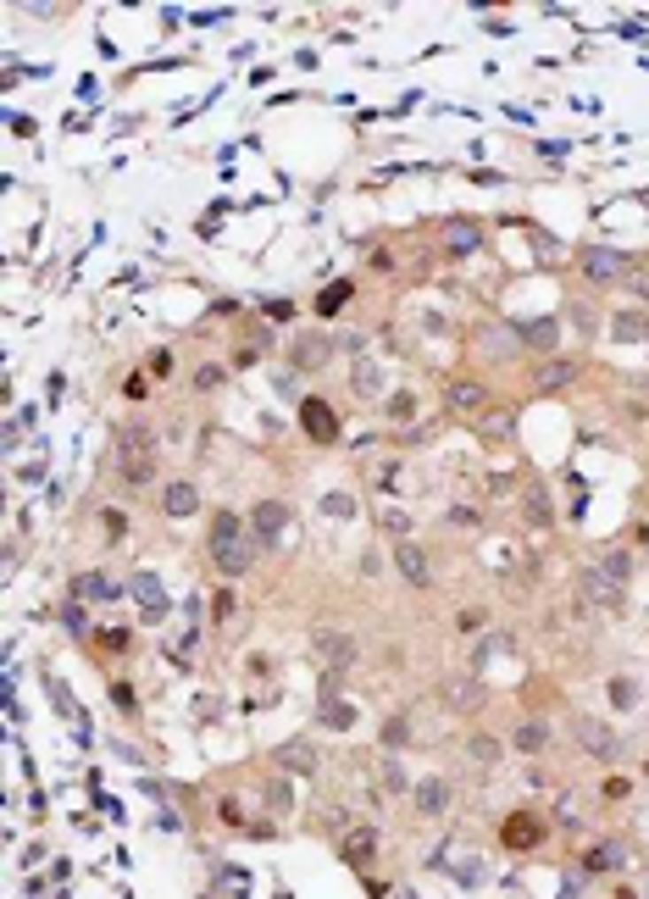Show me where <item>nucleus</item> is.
<instances>
[{
  "label": "nucleus",
  "mask_w": 649,
  "mask_h": 899,
  "mask_svg": "<svg viewBox=\"0 0 649 899\" xmlns=\"http://www.w3.org/2000/svg\"><path fill=\"white\" fill-rule=\"evenodd\" d=\"M378 739H383V749H406V744H411V722H406V717H389Z\"/></svg>",
  "instance_id": "nucleus-33"
},
{
  "label": "nucleus",
  "mask_w": 649,
  "mask_h": 899,
  "mask_svg": "<svg viewBox=\"0 0 649 899\" xmlns=\"http://www.w3.org/2000/svg\"><path fill=\"white\" fill-rule=\"evenodd\" d=\"M511 322H483V328H477V350H489V355H516V333H506Z\"/></svg>",
  "instance_id": "nucleus-23"
},
{
  "label": "nucleus",
  "mask_w": 649,
  "mask_h": 899,
  "mask_svg": "<svg viewBox=\"0 0 649 899\" xmlns=\"http://www.w3.org/2000/svg\"><path fill=\"white\" fill-rule=\"evenodd\" d=\"M611 333H616V339H627V345H638V339H649V317H644V311H616Z\"/></svg>",
  "instance_id": "nucleus-26"
},
{
  "label": "nucleus",
  "mask_w": 649,
  "mask_h": 899,
  "mask_svg": "<svg viewBox=\"0 0 649 899\" xmlns=\"http://www.w3.org/2000/svg\"><path fill=\"white\" fill-rule=\"evenodd\" d=\"M212 561H217L222 577H244L250 567H256V545H228V550H217Z\"/></svg>",
  "instance_id": "nucleus-24"
},
{
  "label": "nucleus",
  "mask_w": 649,
  "mask_h": 899,
  "mask_svg": "<svg viewBox=\"0 0 649 899\" xmlns=\"http://www.w3.org/2000/svg\"><path fill=\"white\" fill-rule=\"evenodd\" d=\"M355 394H378V367H355Z\"/></svg>",
  "instance_id": "nucleus-37"
},
{
  "label": "nucleus",
  "mask_w": 649,
  "mask_h": 899,
  "mask_svg": "<svg viewBox=\"0 0 649 899\" xmlns=\"http://www.w3.org/2000/svg\"><path fill=\"white\" fill-rule=\"evenodd\" d=\"M328 511H333V516H350L355 500H350V494H328Z\"/></svg>",
  "instance_id": "nucleus-43"
},
{
  "label": "nucleus",
  "mask_w": 649,
  "mask_h": 899,
  "mask_svg": "<svg viewBox=\"0 0 649 899\" xmlns=\"http://www.w3.org/2000/svg\"><path fill=\"white\" fill-rule=\"evenodd\" d=\"M344 295H350V283H333V289H328V295L317 300V311H322V317H333V311H339V306H344Z\"/></svg>",
  "instance_id": "nucleus-36"
},
{
  "label": "nucleus",
  "mask_w": 649,
  "mask_h": 899,
  "mask_svg": "<svg viewBox=\"0 0 649 899\" xmlns=\"http://www.w3.org/2000/svg\"><path fill=\"white\" fill-rule=\"evenodd\" d=\"M472 428H477L483 445H511V438H516V416H511V411H483Z\"/></svg>",
  "instance_id": "nucleus-15"
},
{
  "label": "nucleus",
  "mask_w": 649,
  "mask_h": 899,
  "mask_svg": "<svg viewBox=\"0 0 649 899\" xmlns=\"http://www.w3.org/2000/svg\"><path fill=\"white\" fill-rule=\"evenodd\" d=\"M560 899H583V888H577V883H567V888H560Z\"/></svg>",
  "instance_id": "nucleus-48"
},
{
  "label": "nucleus",
  "mask_w": 649,
  "mask_h": 899,
  "mask_svg": "<svg viewBox=\"0 0 649 899\" xmlns=\"http://www.w3.org/2000/svg\"><path fill=\"white\" fill-rule=\"evenodd\" d=\"M450 810V783L444 778H422L416 783V817H444Z\"/></svg>",
  "instance_id": "nucleus-14"
},
{
  "label": "nucleus",
  "mask_w": 649,
  "mask_h": 899,
  "mask_svg": "<svg viewBox=\"0 0 649 899\" xmlns=\"http://www.w3.org/2000/svg\"><path fill=\"white\" fill-rule=\"evenodd\" d=\"M217 384H222V367H217V361H205V367L195 372V389H217Z\"/></svg>",
  "instance_id": "nucleus-41"
},
{
  "label": "nucleus",
  "mask_w": 649,
  "mask_h": 899,
  "mask_svg": "<svg viewBox=\"0 0 649 899\" xmlns=\"http://www.w3.org/2000/svg\"><path fill=\"white\" fill-rule=\"evenodd\" d=\"M444 406H450L455 416H483V406H489V389L477 384V378H455V384L444 389Z\"/></svg>",
  "instance_id": "nucleus-8"
},
{
  "label": "nucleus",
  "mask_w": 649,
  "mask_h": 899,
  "mask_svg": "<svg viewBox=\"0 0 649 899\" xmlns=\"http://www.w3.org/2000/svg\"><path fill=\"white\" fill-rule=\"evenodd\" d=\"M438 694H444V705H455V710H477L489 688L477 683L472 672H460V678H444V683H438Z\"/></svg>",
  "instance_id": "nucleus-10"
},
{
  "label": "nucleus",
  "mask_w": 649,
  "mask_h": 899,
  "mask_svg": "<svg viewBox=\"0 0 649 899\" xmlns=\"http://www.w3.org/2000/svg\"><path fill=\"white\" fill-rule=\"evenodd\" d=\"M117 477L128 489H139V484H151V477H156V461H117Z\"/></svg>",
  "instance_id": "nucleus-32"
},
{
  "label": "nucleus",
  "mask_w": 649,
  "mask_h": 899,
  "mask_svg": "<svg viewBox=\"0 0 649 899\" xmlns=\"http://www.w3.org/2000/svg\"><path fill=\"white\" fill-rule=\"evenodd\" d=\"M383 528H389V533H406V528H411V522H406L400 511H383Z\"/></svg>",
  "instance_id": "nucleus-47"
},
{
  "label": "nucleus",
  "mask_w": 649,
  "mask_h": 899,
  "mask_svg": "<svg viewBox=\"0 0 649 899\" xmlns=\"http://www.w3.org/2000/svg\"><path fill=\"white\" fill-rule=\"evenodd\" d=\"M333 361V339L328 333H317V328H305L295 345H289V367L295 372H322Z\"/></svg>",
  "instance_id": "nucleus-3"
},
{
  "label": "nucleus",
  "mask_w": 649,
  "mask_h": 899,
  "mask_svg": "<svg viewBox=\"0 0 649 899\" xmlns=\"http://www.w3.org/2000/svg\"><path fill=\"white\" fill-rule=\"evenodd\" d=\"M467 756H472L477 766H483V771H494V766H499V756H506V744L489 739V733H472V739H467Z\"/></svg>",
  "instance_id": "nucleus-27"
},
{
  "label": "nucleus",
  "mask_w": 649,
  "mask_h": 899,
  "mask_svg": "<svg viewBox=\"0 0 649 899\" xmlns=\"http://www.w3.org/2000/svg\"><path fill=\"white\" fill-rule=\"evenodd\" d=\"M151 372H156V378H166V372H173V355L156 350V355H151Z\"/></svg>",
  "instance_id": "nucleus-44"
},
{
  "label": "nucleus",
  "mask_w": 649,
  "mask_h": 899,
  "mask_svg": "<svg viewBox=\"0 0 649 899\" xmlns=\"http://www.w3.org/2000/svg\"><path fill=\"white\" fill-rule=\"evenodd\" d=\"M572 733H577V744L589 749L594 761H616V749H622V739H616V727H605L599 717H577V722H572Z\"/></svg>",
  "instance_id": "nucleus-5"
},
{
  "label": "nucleus",
  "mask_w": 649,
  "mask_h": 899,
  "mask_svg": "<svg viewBox=\"0 0 649 899\" xmlns=\"http://www.w3.org/2000/svg\"><path fill=\"white\" fill-rule=\"evenodd\" d=\"M311 650H317V661H328V672H344V666L361 655L344 627H317V633H311Z\"/></svg>",
  "instance_id": "nucleus-2"
},
{
  "label": "nucleus",
  "mask_w": 649,
  "mask_h": 899,
  "mask_svg": "<svg viewBox=\"0 0 649 899\" xmlns=\"http://www.w3.org/2000/svg\"><path fill=\"white\" fill-rule=\"evenodd\" d=\"M389 555H394V572H400V577L411 583V589H422V594L433 589V561H428V550L416 545V539H400V545H394Z\"/></svg>",
  "instance_id": "nucleus-1"
},
{
  "label": "nucleus",
  "mask_w": 649,
  "mask_h": 899,
  "mask_svg": "<svg viewBox=\"0 0 649 899\" xmlns=\"http://www.w3.org/2000/svg\"><path fill=\"white\" fill-rule=\"evenodd\" d=\"M616 899H638V894H633V888H616Z\"/></svg>",
  "instance_id": "nucleus-49"
},
{
  "label": "nucleus",
  "mask_w": 649,
  "mask_h": 899,
  "mask_svg": "<svg viewBox=\"0 0 649 899\" xmlns=\"http://www.w3.org/2000/svg\"><path fill=\"white\" fill-rule=\"evenodd\" d=\"M372 855H378V833H372V827H355L350 839H344V861H350L355 872H367Z\"/></svg>",
  "instance_id": "nucleus-21"
},
{
  "label": "nucleus",
  "mask_w": 649,
  "mask_h": 899,
  "mask_svg": "<svg viewBox=\"0 0 649 899\" xmlns=\"http://www.w3.org/2000/svg\"><path fill=\"white\" fill-rule=\"evenodd\" d=\"M112 700H117L122 710H134V705H139V700H134V688H128V683H117V688H112Z\"/></svg>",
  "instance_id": "nucleus-45"
},
{
  "label": "nucleus",
  "mask_w": 649,
  "mask_h": 899,
  "mask_svg": "<svg viewBox=\"0 0 649 899\" xmlns=\"http://www.w3.org/2000/svg\"><path fill=\"white\" fill-rule=\"evenodd\" d=\"M516 328V339L522 345H533V350H555L560 345V328L550 322V317H533V322H511Z\"/></svg>",
  "instance_id": "nucleus-19"
},
{
  "label": "nucleus",
  "mask_w": 649,
  "mask_h": 899,
  "mask_svg": "<svg viewBox=\"0 0 649 899\" xmlns=\"http://www.w3.org/2000/svg\"><path fill=\"white\" fill-rule=\"evenodd\" d=\"M317 722H322V727H350V722H355V705H344L339 694H328L322 710H317Z\"/></svg>",
  "instance_id": "nucleus-31"
},
{
  "label": "nucleus",
  "mask_w": 649,
  "mask_h": 899,
  "mask_svg": "<svg viewBox=\"0 0 649 899\" xmlns=\"http://www.w3.org/2000/svg\"><path fill=\"white\" fill-rule=\"evenodd\" d=\"M644 539H649V533H644Z\"/></svg>",
  "instance_id": "nucleus-50"
},
{
  "label": "nucleus",
  "mask_w": 649,
  "mask_h": 899,
  "mask_svg": "<svg viewBox=\"0 0 649 899\" xmlns=\"http://www.w3.org/2000/svg\"><path fill=\"white\" fill-rule=\"evenodd\" d=\"M117 461H156V433L144 422H128L117 433Z\"/></svg>",
  "instance_id": "nucleus-9"
},
{
  "label": "nucleus",
  "mask_w": 649,
  "mask_h": 899,
  "mask_svg": "<svg viewBox=\"0 0 649 899\" xmlns=\"http://www.w3.org/2000/svg\"><path fill=\"white\" fill-rule=\"evenodd\" d=\"M644 384H649V378H644Z\"/></svg>",
  "instance_id": "nucleus-52"
},
{
  "label": "nucleus",
  "mask_w": 649,
  "mask_h": 899,
  "mask_svg": "<svg viewBox=\"0 0 649 899\" xmlns=\"http://www.w3.org/2000/svg\"><path fill=\"white\" fill-rule=\"evenodd\" d=\"M622 861H627L622 839H599L589 855H583V872H622Z\"/></svg>",
  "instance_id": "nucleus-20"
},
{
  "label": "nucleus",
  "mask_w": 649,
  "mask_h": 899,
  "mask_svg": "<svg viewBox=\"0 0 649 899\" xmlns=\"http://www.w3.org/2000/svg\"><path fill=\"white\" fill-rule=\"evenodd\" d=\"M228 545H244V539H239V516H234V511H217V516H212V555L228 550Z\"/></svg>",
  "instance_id": "nucleus-28"
},
{
  "label": "nucleus",
  "mask_w": 649,
  "mask_h": 899,
  "mask_svg": "<svg viewBox=\"0 0 649 899\" xmlns=\"http://www.w3.org/2000/svg\"><path fill=\"white\" fill-rule=\"evenodd\" d=\"M622 416H627V422H649V406H638V400H627V406H622Z\"/></svg>",
  "instance_id": "nucleus-46"
},
{
  "label": "nucleus",
  "mask_w": 649,
  "mask_h": 899,
  "mask_svg": "<svg viewBox=\"0 0 649 899\" xmlns=\"http://www.w3.org/2000/svg\"><path fill=\"white\" fill-rule=\"evenodd\" d=\"M506 844H511V849H533V844H544V817H538V810H511Z\"/></svg>",
  "instance_id": "nucleus-11"
},
{
  "label": "nucleus",
  "mask_w": 649,
  "mask_h": 899,
  "mask_svg": "<svg viewBox=\"0 0 649 899\" xmlns=\"http://www.w3.org/2000/svg\"><path fill=\"white\" fill-rule=\"evenodd\" d=\"M611 700H616V705L627 710V705H633V700H638V688H633V683H627V678H616V683H611Z\"/></svg>",
  "instance_id": "nucleus-42"
},
{
  "label": "nucleus",
  "mask_w": 649,
  "mask_h": 899,
  "mask_svg": "<svg viewBox=\"0 0 649 899\" xmlns=\"http://www.w3.org/2000/svg\"><path fill=\"white\" fill-rule=\"evenodd\" d=\"M411 411H416L411 394H389V416H394V422H411Z\"/></svg>",
  "instance_id": "nucleus-38"
},
{
  "label": "nucleus",
  "mask_w": 649,
  "mask_h": 899,
  "mask_svg": "<svg viewBox=\"0 0 649 899\" xmlns=\"http://www.w3.org/2000/svg\"><path fill=\"white\" fill-rule=\"evenodd\" d=\"M544 744H550V727H544V722H516L511 749H522V756H538Z\"/></svg>",
  "instance_id": "nucleus-25"
},
{
  "label": "nucleus",
  "mask_w": 649,
  "mask_h": 899,
  "mask_svg": "<svg viewBox=\"0 0 649 899\" xmlns=\"http://www.w3.org/2000/svg\"><path fill=\"white\" fill-rule=\"evenodd\" d=\"M567 384H577V361H544V367L533 372V394H555V389H567Z\"/></svg>",
  "instance_id": "nucleus-17"
},
{
  "label": "nucleus",
  "mask_w": 649,
  "mask_h": 899,
  "mask_svg": "<svg viewBox=\"0 0 649 899\" xmlns=\"http://www.w3.org/2000/svg\"><path fill=\"white\" fill-rule=\"evenodd\" d=\"M599 567H605V572H611L616 583H627V572H633V561H627L622 550H611V555H605V561H599Z\"/></svg>",
  "instance_id": "nucleus-35"
},
{
  "label": "nucleus",
  "mask_w": 649,
  "mask_h": 899,
  "mask_svg": "<svg viewBox=\"0 0 649 899\" xmlns=\"http://www.w3.org/2000/svg\"><path fill=\"white\" fill-rule=\"evenodd\" d=\"M212 616H217V622L234 616V589H217V594H212Z\"/></svg>",
  "instance_id": "nucleus-39"
},
{
  "label": "nucleus",
  "mask_w": 649,
  "mask_h": 899,
  "mask_svg": "<svg viewBox=\"0 0 649 899\" xmlns=\"http://www.w3.org/2000/svg\"><path fill=\"white\" fill-rule=\"evenodd\" d=\"M73 594H89V600H117V583H106L100 572H78V577H73Z\"/></svg>",
  "instance_id": "nucleus-30"
},
{
  "label": "nucleus",
  "mask_w": 649,
  "mask_h": 899,
  "mask_svg": "<svg viewBox=\"0 0 649 899\" xmlns=\"http://www.w3.org/2000/svg\"><path fill=\"white\" fill-rule=\"evenodd\" d=\"M300 428H305V438H317V445H333L339 438V422H333V406L328 400H300Z\"/></svg>",
  "instance_id": "nucleus-7"
},
{
  "label": "nucleus",
  "mask_w": 649,
  "mask_h": 899,
  "mask_svg": "<svg viewBox=\"0 0 649 899\" xmlns=\"http://www.w3.org/2000/svg\"><path fill=\"white\" fill-rule=\"evenodd\" d=\"M128 644H134V639L122 633V627H106V633H100V650H112V655H117V650H128Z\"/></svg>",
  "instance_id": "nucleus-40"
},
{
  "label": "nucleus",
  "mask_w": 649,
  "mask_h": 899,
  "mask_svg": "<svg viewBox=\"0 0 649 899\" xmlns=\"http://www.w3.org/2000/svg\"><path fill=\"white\" fill-rule=\"evenodd\" d=\"M577 267H583V278H589V283H616V278L627 273V256L589 244V250H577Z\"/></svg>",
  "instance_id": "nucleus-6"
},
{
  "label": "nucleus",
  "mask_w": 649,
  "mask_h": 899,
  "mask_svg": "<svg viewBox=\"0 0 649 899\" xmlns=\"http://www.w3.org/2000/svg\"><path fill=\"white\" fill-rule=\"evenodd\" d=\"M644 771H649V766H644Z\"/></svg>",
  "instance_id": "nucleus-51"
},
{
  "label": "nucleus",
  "mask_w": 649,
  "mask_h": 899,
  "mask_svg": "<svg viewBox=\"0 0 649 899\" xmlns=\"http://www.w3.org/2000/svg\"><path fill=\"white\" fill-rule=\"evenodd\" d=\"M522 522H528V528H550V522H555L544 484H528V494H522Z\"/></svg>",
  "instance_id": "nucleus-22"
},
{
  "label": "nucleus",
  "mask_w": 649,
  "mask_h": 899,
  "mask_svg": "<svg viewBox=\"0 0 649 899\" xmlns=\"http://www.w3.org/2000/svg\"><path fill=\"white\" fill-rule=\"evenodd\" d=\"M567 322H572L577 339H594V333H599V311H594L589 300H572V306H567Z\"/></svg>",
  "instance_id": "nucleus-29"
},
{
  "label": "nucleus",
  "mask_w": 649,
  "mask_h": 899,
  "mask_svg": "<svg viewBox=\"0 0 649 899\" xmlns=\"http://www.w3.org/2000/svg\"><path fill=\"white\" fill-rule=\"evenodd\" d=\"M283 528H289V506L283 500H261L256 511H250V539H256L261 550H272L283 539Z\"/></svg>",
  "instance_id": "nucleus-4"
},
{
  "label": "nucleus",
  "mask_w": 649,
  "mask_h": 899,
  "mask_svg": "<svg viewBox=\"0 0 649 899\" xmlns=\"http://www.w3.org/2000/svg\"><path fill=\"white\" fill-rule=\"evenodd\" d=\"M583 594H589L594 605H605V611H611V605L622 611V583L605 572V567H589V572H583Z\"/></svg>",
  "instance_id": "nucleus-13"
},
{
  "label": "nucleus",
  "mask_w": 649,
  "mask_h": 899,
  "mask_svg": "<svg viewBox=\"0 0 649 899\" xmlns=\"http://www.w3.org/2000/svg\"><path fill=\"white\" fill-rule=\"evenodd\" d=\"M383 788H389V794H406V788H411V778H406L400 761H383Z\"/></svg>",
  "instance_id": "nucleus-34"
},
{
  "label": "nucleus",
  "mask_w": 649,
  "mask_h": 899,
  "mask_svg": "<svg viewBox=\"0 0 649 899\" xmlns=\"http://www.w3.org/2000/svg\"><path fill=\"white\" fill-rule=\"evenodd\" d=\"M444 244L455 250V256H467V250L483 244V222H472V217H450V222H444Z\"/></svg>",
  "instance_id": "nucleus-16"
},
{
  "label": "nucleus",
  "mask_w": 649,
  "mask_h": 899,
  "mask_svg": "<svg viewBox=\"0 0 649 899\" xmlns=\"http://www.w3.org/2000/svg\"><path fill=\"white\" fill-rule=\"evenodd\" d=\"M272 761L289 766V771H311V766H317V744H311V739H289V744L272 749Z\"/></svg>",
  "instance_id": "nucleus-18"
},
{
  "label": "nucleus",
  "mask_w": 649,
  "mask_h": 899,
  "mask_svg": "<svg viewBox=\"0 0 649 899\" xmlns=\"http://www.w3.org/2000/svg\"><path fill=\"white\" fill-rule=\"evenodd\" d=\"M161 511H166V516H178V522H183V516H195V511H200V489L189 484V477L166 484V489H161Z\"/></svg>",
  "instance_id": "nucleus-12"
}]
</instances>
